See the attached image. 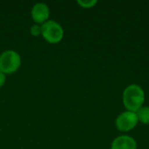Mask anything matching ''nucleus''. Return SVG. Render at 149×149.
Listing matches in <instances>:
<instances>
[{"instance_id":"f257e3e1","label":"nucleus","mask_w":149,"mask_h":149,"mask_svg":"<svg viewBox=\"0 0 149 149\" xmlns=\"http://www.w3.org/2000/svg\"><path fill=\"white\" fill-rule=\"evenodd\" d=\"M122 101L127 111L136 113L143 107L142 105L145 102V93L139 85H129L123 91Z\"/></svg>"},{"instance_id":"f03ea898","label":"nucleus","mask_w":149,"mask_h":149,"mask_svg":"<svg viewBox=\"0 0 149 149\" xmlns=\"http://www.w3.org/2000/svg\"><path fill=\"white\" fill-rule=\"evenodd\" d=\"M21 65L19 54L12 50H7L0 55V71L4 74L15 72Z\"/></svg>"},{"instance_id":"7ed1b4c3","label":"nucleus","mask_w":149,"mask_h":149,"mask_svg":"<svg viewBox=\"0 0 149 149\" xmlns=\"http://www.w3.org/2000/svg\"><path fill=\"white\" fill-rule=\"evenodd\" d=\"M41 34L47 42L51 44H57L63 38L64 30L56 21L47 20L41 26Z\"/></svg>"},{"instance_id":"20e7f679","label":"nucleus","mask_w":149,"mask_h":149,"mask_svg":"<svg viewBox=\"0 0 149 149\" xmlns=\"http://www.w3.org/2000/svg\"><path fill=\"white\" fill-rule=\"evenodd\" d=\"M138 118L135 113L126 111L120 113L115 120V127L120 132L133 130L138 124Z\"/></svg>"},{"instance_id":"39448f33","label":"nucleus","mask_w":149,"mask_h":149,"mask_svg":"<svg viewBox=\"0 0 149 149\" xmlns=\"http://www.w3.org/2000/svg\"><path fill=\"white\" fill-rule=\"evenodd\" d=\"M49 8L45 3H38L31 9L32 19L38 24H44L49 17Z\"/></svg>"},{"instance_id":"423d86ee","label":"nucleus","mask_w":149,"mask_h":149,"mask_svg":"<svg viewBox=\"0 0 149 149\" xmlns=\"http://www.w3.org/2000/svg\"><path fill=\"white\" fill-rule=\"evenodd\" d=\"M111 149H137V143L129 135H120L113 141Z\"/></svg>"},{"instance_id":"0eeeda50","label":"nucleus","mask_w":149,"mask_h":149,"mask_svg":"<svg viewBox=\"0 0 149 149\" xmlns=\"http://www.w3.org/2000/svg\"><path fill=\"white\" fill-rule=\"evenodd\" d=\"M138 121L144 125H149V107H142L136 113Z\"/></svg>"},{"instance_id":"6e6552de","label":"nucleus","mask_w":149,"mask_h":149,"mask_svg":"<svg viewBox=\"0 0 149 149\" xmlns=\"http://www.w3.org/2000/svg\"><path fill=\"white\" fill-rule=\"evenodd\" d=\"M77 3L83 8H92L98 3V1L97 0H78Z\"/></svg>"},{"instance_id":"1a4fd4ad","label":"nucleus","mask_w":149,"mask_h":149,"mask_svg":"<svg viewBox=\"0 0 149 149\" xmlns=\"http://www.w3.org/2000/svg\"><path fill=\"white\" fill-rule=\"evenodd\" d=\"M31 33L32 36L38 37L41 34V26H39L38 24H33L31 27Z\"/></svg>"},{"instance_id":"9d476101","label":"nucleus","mask_w":149,"mask_h":149,"mask_svg":"<svg viewBox=\"0 0 149 149\" xmlns=\"http://www.w3.org/2000/svg\"><path fill=\"white\" fill-rule=\"evenodd\" d=\"M5 80H6L5 74L0 71V87H2V86L4 85V83H5Z\"/></svg>"}]
</instances>
